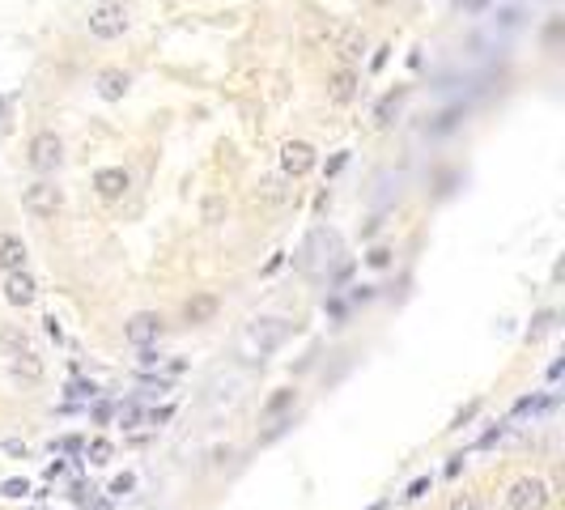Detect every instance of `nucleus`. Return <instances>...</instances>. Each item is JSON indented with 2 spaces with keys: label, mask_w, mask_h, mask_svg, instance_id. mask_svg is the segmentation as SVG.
Segmentation results:
<instances>
[{
  "label": "nucleus",
  "mask_w": 565,
  "mask_h": 510,
  "mask_svg": "<svg viewBox=\"0 0 565 510\" xmlns=\"http://www.w3.org/2000/svg\"><path fill=\"white\" fill-rule=\"evenodd\" d=\"M290 336H293L290 319H276V315H268V319H251V323L243 328V336H238V354L247 357V362H264V357L276 354Z\"/></svg>",
  "instance_id": "obj_1"
},
{
  "label": "nucleus",
  "mask_w": 565,
  "mask_h": 510,
  "mask_svg": "<svg viewBox=\"0 0 565 510\" xmlns=\"http://www.w3.org/2000/svg\"><path fill=\"white\" fill-rule=\"evenodd\" d=\"M128 30V4L123 0H102V4H94L90 9V35L102 43L119 39Z\"/></svg>",
  "instance_id": "obj_2"
},
{
  "label": "nucleus",
  "mask_w": 565,
  "mask_h": 510,
  "mask_svg": "<svg viewBox=\"0 0 565 510\" xmlns=\"http://www.w3.org/2000/svg\"><path fill=\"white\" fill-rule=\"evenodd\" d=\"M21 209L30 217H39V221H47V217H56L60 209H64V192H60L56 183L39 179V183H30V187L21 192Z\"/></svg>",
  "instance_id": "obj_3"
},
{
  "label": "nucleus",
  "mask_w": 565,
  "mask_h": 510,
  "mask_svg": "<svg viewBox=\"0 0 565 510\" xmlns=\"http://www.w3.org/2000/svg\"><path fill=\"white\" fill-rule=\"evenodd\" d=\"M548 481L545 476H519L506 490V506L510 510H545L548 506Z\"/></svg>",
  "instance_id": "obj_4"
},
{
  "label": "nucleus",
  "mask_w": 565,
  "mask_h": 510,
  "mask_svg": "<svg viewBox=\"0 0 565 510\" xmlns=\"http://www.w3.org/2000/svg\"><path fill=\"white\" fill-rule=\"evenodd\" d=\"M26 154H30V166H35V171H56L60 162H64V140H60L52 128H43V132L30 137V149H26Z\"/></svg>",
  "instance_id": "obj_5"
},
{
  "label": "nucleus",
  "mask_w": 565,
  "mask_h": 510,
  "mask_svg": "<svg viewBox=\"0 0 565 510\" xmlns=\"http://www.w3.org/2000/svg\"><path fill=\"white\" fill-rule=\"evenodd\" d=\"M162 315L157 311H137L128 323H123V340L128 345H137V349H149V345H157V336H162Z\"/></svg>",
  "instance_id": "obj_6"
},
{
  "label": "nucleus",
  "mask_w": 565,
  "mask_h": 510,
  "mask_svg": "<svg viewBox=\"0 0 565 510\" xmlns=\"http://www.w3.org/2000/svg\"><path fill=\"white\" fill-rule=\"evenodd\" d=\"M281 171L290 179H302L314 171V145H306V140H285L281 145Z\"/></svg>",
  "instance_id": "obj_7"
},
{
  "label": "nucleus",
  "mask_w": 565,
  "mask_h": 510,
  "mask_svg": "<svg viewBox=\"0 0 565 510\" xmlns=\"http://www.w3.org/2000/svg\"><path fill=\"white\" fill-rule=\"evenodd\" d=\"M35 298H39V281L26 273V268L4 276V302H9V307H30Z\"/></svg>",
  "instance_id": "obj_8"
},
{
  "label": "nucleus",
  "mask_w": 565,
  "mask_h": 510,
  "mask_svg": "<svg viewBox=\"0 0 565 510\" xmlns=\"http://www.w3.org/2000/svg\"><path fill=\"white\" fill-rule=\"evenodd\" d=\"M128 187H132V179H128L123 166H107V171H98V175H94V192L102 200H119Z\"/></svg>",
  "instance_id": "obj_9"
},
{
  "label": "nucleus",
  "mask_w": 565,
  "mask_h": 510,
  "mask_svg": "<svg viewBox=\"0 0 565 510\" xmlns=\"http://www.w3.org/2000/svg\"><path fill=\"white\" fill-rule=\"evenodd\" d=\"M128 85H132V77L123 73V68H102L94 81V90H98V99L102 102H119L123 94H128Z\"/></svg>",
  "instance_id": "obj_10"
},
{
  "label": "nucleus",
  "mask_w": 565,
  "mask_h": 510,
  "mask_svg": "<svg viewBox=\"0 0 565 510\" xmlns=\"http://www.w3.org/2000/svg\"><path fill=\"white\" fill-rule=\"evenodd\" d=\"M4 345H9V366H13V374H21L26 383H39V379H43V362H39V354H30L26 345L18 349L13 340H4Z\"/></svg>",
  "instance_id": "obj_11"
},
{
  "label": "nucleus",
  "mask_w": 565,
  "mask_h": 510,
  "mask_svg": "<svg viewBox=\"0 0 565 510\" xmlns=\"http://www.w3.org/2000/svg\"><path fill=\"white\" fill-rule=\"evenodd\" d=\"M26 268V243H21L18 235H0V273L9 276V273H21Z\"/></svg>",
  "instance_id": "obj_12"
},
{
  "label": "nucleus",
  "mask_w": 565,
  "mask_h": 510,
  "mask_svg": "<svg viewBox=\"0 0 565 510\" xmlns=\"http://www.w3.org/2000/svg\"><path fill=\"white\" fill-rule=\"evenodd\" d=\"M217 311H221L217 294H195V298H187V302H183V319H187V323H209Z\"/></svg>",
  "instance_id": "obj_13"
},
{
  "label": "nucleus",
  "mask_w": 565,
  "mask_h": 510,
  "mask_svg": "<svg viewBox=\"0 0 565 510\" xmlns=\"http://www.w3.org/2000/svg\"><path fill=\"white\" fill-rule=\"evenodd\" d=\"M336 52H340L345 64L362 60V56H366V35H362L357 26H345V30H340V43H336Z\"/></svg>",
  "instance_id": "obj_14"
},
{
  "label": "nucleus",
  "mask_w": 565,
  "mask_h": 510,
  "mask_svg": "<svg viewBox=\"0 0 565 510\" xmlns=\"http://www.w3.org/2000/svg\"><path fill=\"white\" fill-rule=\"evenodd\" d=\"M328 94H331V102H349L353 94H357V77H353V68H340V73H331Z\"/></svg>",
  "instance_id": "obj_15"
},
{
  "label": "nucleus",
  "mask_w": 565,
  "mask_h": 510,
  "mask_svg": "<svg viewBox=\"0 0 565 510\" xmlns=\"http://www.w3.org/2000/svg\"><path fill=\"white\" fill-rule=\"evenodd\" d=\"M400 102H404V85H395L391 94H383V102L374 107V124H383V128H387V124H391V116L400 111Z\"/></svg>",
  "instance_id": "obj_16"
},
{
  "label": "nucleus",
  "mask_w": 565,
  "mask_h": 510,
  "mask_svg": "<svg viewBox=\"0 0 565 510\" xmlns=\"http://www.w3.org/2000/svg\"><path fill=\"white\" fill-rule=\"evenodd\" d=\"M293 400H298V392H293V387H281L276 395H268V404H264V417H281V412L290 409Z\"/></svg>",
  "instance_id": "obj_17"
},
{
  "label": "nucleus",
  "mask_w": 565,
  "mask_h": 510,
  "mask_svg": "<svg viewBox=\"0 0 565 510\" xmlns=\"http://www.w3.org/2000/svg\"><path fill=\"white\" fill-rule=\"evenodd\" d=\"M30 493V481L26 476H9V481H0V498H9V502H21Z\"/></svg>",
  "instance_id": "obj_18"
},
{
  "label": "nucleus",
  "mask_w": 565,
  "mask_h": 510,
  "mask_svg": "<svg viewBox=\"0 0 565 510\" xmlns=\"http://www.w3.org/2000/svg\"><path fill=\"white\" fill-rule=\"evenodd\" d=\"M429 485H434V481H429L426 472H421V476H412V481H409V490H404V502H421V498L429 493Z\"/></svg>",
  "instance_id": "obj_19"
},
{
  "label": "nucleus",
  "mask_w": 565,
  "mask_h": 510,
  "mask_svg": "<svg viewBox=\"0 0 565 510\" xmlns=\"http://www.w3.org/2000/svg\"><path fill=\"white\" fill-rule=\"evenodd\" d=\"M107 455H111V442H107V438L85 442V459H90V464H107Z\"/></svg>",
  "instance_id": "obj_20"
},
{
  "label": "nucleus",
  "mask_w": 565,
  "mask_h": 510,
  "mask_svg": "<svg viewBox=\"0 0 565 510\" xmlns=\"http://www.w3.org/2000/svg\"><path fill=\"white\" fill-rule=\"evenodd\" d=\"M447 510H489V506L481 502V498H476V493H455Z\"/></svg>",
  "instance_id": "obj_21"
},
{
  "label": "nucleus",
  "mask_w": 565,
  "mask_h": 510,
  "mask_svg": "<svg viewBox=\"0 0 565 510\" xmlns=\"http://www.w3.org/2000/svg\"><path fill=\"white\" fill-rule=\"evenodd\" d=\"M259 196L276 204V200H285L290 192H285V183H281V179H264V183H259Z\"/></svg>",
  "instance_id": "obj_22"
},
{
  "label": "nucleus",
  "mask_w": 565,
  "mask_h": 510,
  "mask_svg": "<svg viewBox=\"0 0 565 510\" xmlns=\"http://www.w3.org/2000/svg\"><path fill=\"white\" fill-rule=\"evenodd\" d=\"M548 328H553V311H540L536 319H531V328H527V340H540Z\"/></svg>",
  "instance_id": "obj_23"
},
{
  "label": "nucleus",
  "mask_w": 565,
  "mask_h": 510,
  "mask_svg": "<svg viewBox=\"0 0 565 510\" xmlns=\"http://www.w3.org/2000/svg\"><path fill=\"white\" fill-rule=\"evenodd\" d=\"M68 451V455H81L85 451V438H81V434H68V438H60V442H52V451Z\"/></svg>",
  "instance_id": "obj_24"
},
{
  "label": "nucleus",
  "mask_w": 565,
  "mask_h": 510,
  "mask_svg": "<svg viewBox=\"0 0 565 510\" xmlns=\"http://www.w3.org/2000/svg\"><path fill=\"white\" fill-rule=\"evenodd\" d=\"M132 485H137V476H132V472H119L115 481H111V498H123V493H132Z\"/></svg>",
  "instance_id": "obj_25"
},
{
  "label": "nucleus",
  "mask_w": 565,
  "mask_h": 510,
  "mask_svg": "<svg viewBox=\"0 0 565 510\" xmlns=\"http://www.w3.org/2000/svg\"><path fill=\"white\" fill-rule=\"evenodd\" d=\"M137 366H140V371H157V366H162V354L149 345V349H140V354H137Z\"/></svg>",
  "instance_id": "obj_26"
},
{
  "label": "nucleus",
  "mask_w": 565,
  "mask_h": 510,
  "mask_svg": "<svg viewBox=\"0 0 565 510\" xmlns=\"http://www.w3.org/2000/svg\"><path fill=\"white\" fill-rule=\"evenodd\" d=\"M137 421H145L140 404H123V409H119V426H137Z\"/></svg>",
  "instance_id": "obj_27"
},
{
  "label": "nucleus",
  "mask_w": 565,
  "mask_h": 510,
  "mask_svg": "<svg viewBox=\"0 0 565 510\" xmlns=\"http://www.w3.org/2000/svg\"><path fill=\"white\" fill-rule=\"evenodd\" d=\"M366 264H370V268H391V251L387 247H374V251L366 255Z\"/></svg>",
  "instance_id": "obj_28"
},
{
  "label": "nucleus",
  "mask_w": 565,
  "mask_h": 510,
  "mask_svg": "<svg viewBox=\"0 0 565 510\" xmlns=\"http://www.w3.org/2000/svg\"><path fill=\"white\" fill-rule=\"evenodd\" d=\"M476 412H481V400H472L468 409H464V412H459V417H455V421H450V430H464V426H468V421H472V417H476Z\"/></svg>",
  "instance_id": "obj_29"
},
{
  "label": "nucleus",
  "mask_w": 565,
  "mask_h": 510,
  "mask_svg": "<svg viewBox=\"0 0 565 510\" xmlns=\"http://www.w3.org/2000/svg\"><path fill=\"white\" fill-rule=\"evenodd\" d=\"M502 434H506V426H502V421H497V426H493V430H485V434H481V442H476V447H481V451H485V447H493V442H497V438H502Z\"/></svg>",
  "instance_id": "obj_30"
},
{
  "label": "nucleus",
  "mask_w": 565,
  "mask_h": 510,
  "mask_svg": "<svg viewBox=\"0 0 565 510\" xmlns=\"http://www.w3.org/2000/svg\"><path fill=\"white\" fill-rule=\"evenodd\" d=\"M0 447H4V455H21V459H26V455H30V447H26V442H21V438H4V442H0Z\"/></svg>",
  "instance_id": "obj_31"
},
{
  "label": "nucleus",
  "mask_w": 565,
  "mask_h": 510,
  "mask_svg": "<svg viewBox=\"0 0 565 510\" xmlns=\"http://www.w3.org/2000/svg\"><path fill=\"white\" fill-rule=\"evenodd\" d=\"M171 417H175V409H171V404H166V409L145 412V421H149V426H162V421H171Z\"/></svg>",
  "instance_id": "obj_32"
},
{
  "label": "nucleus",
  "mask_w": 565,
  "mask_h": 510,
  "mask_svg": "<svg viewBox=\"0 0 565 510\" xmlns=\"http://www.w3.org/2000/svg\"><path fill=\"white\" fill-rule=\"evenodd\" d=\"M68 395H81V400H90V395H98V387H94V383H73V387H68Z\"/></svg>",
  "instance_id": "obj_33"
},
{
  "label": "nucleus",
  "mask_w": 565,
  "mask_h": 510,
  "mask_svg": "<svg viewBox=\"0 0 565 510\" xmlns=\"http://www.w3.org/2000/svg\"><path fill=\"white\" fill-rule=\"evenodd\" d=\"M43 323H47V336H52V340H56V345H60V340H64V328H60V323H56V315H47Z\"/></svg>",
  "instance_id": "obj_34"
},
{
  "label": "nucleus",
  "mask_w": 565,
  "mask_h": 510,
  "mask_svg": "<svg viewBox=\"0 0 565 510\" xmlns=\"http://www.w3.org/2000/svg\"><path fill=\"white\" fill-rule=\"evenodd\" d=\"M217 213H221V200L209 196V200H204V221H217Z\"/></svg>",
  "instance_id": "obj_35"
},
{
  "label": "nucleus",
  "mask_w": 565,
  "mask_h": 510,
  "mask_svg": "<svg viewBox=\"0 0 565 510\" xmlns=\"http://www.w3.org/2000/svg\"><path fill=\"white\" fill-rule=\"evenodd\" d=\"M459 472H464V455H450V464H447V476H450V481H455V476H459Z\"/></svg>",
  "instance_id": "obj_36"
},
{
  "label": "nucleus",
  "mask_w": 565,
  "mask_h": 510,
  "mask_svg": "<svg viewBox=\"0 0 565 510\" xmlns=\"http://www.w3.org/2000/svg\"><path fill=\"white\" fill-rule=\"evenodd\" d=\"M387 52H391V47H378V52H374V60H370V68H383V64H387Z\"/></svg>",
  "instance_id": "obj_37"
},
{
  "label": "nucleus",
  "mask_w": 565,
  "mask_h": 510,
  "mask_svg": "<svg viewBox=\"0 0 565 510\" xmlns=\"http://www.w3.org/2000/svg\"><path fill=\"white\" fill-rule=\"evenodd\" d=\"M345 162H349V154H336V157H331V162H328V175H336V171H340Z\"/></svg>",
  "instance_id": "obj_38"
},
{
  "label": "nucleus",
  "mask_w": 565,
  "mask_h": 510,
  "mask_svg": "<svg viewBox=\"0 0 565 510\" xmlns=\"http://www.w3.org/2000/svg\"><path fill=\"white\" fill-rule=\"evenodd\" d=\"M561 371H565V362H553V366H548V383H557V379H561Z\"/></svg>",
  "instance_id": "obj_39"
},
{
  "label": "nucleus",
  "mask_w": 565,
  "mask_h": 510,
  "mask_svg": "<svg viewBox=\"0 0 565 510\" xmlns=\"http://www.w3.org/2000/svg\"><path fill=\"white\" fill-rule=\"evenodd\" d=\"M56 476H64V464H60V459L56 464H47V481H56Z\"/></svg>",
  "instance_id": "obj_40"
},
{
  "label": "nucleus",
  "mask_w": 565,
  "mask_h": 510,
  "mask_svg": "<svg viewBox=\"0 0 565 510\" xmlns=\"http://www.w3.org/2000/svg\"><path fill=\"white\" fill-rule=\"evenodd\" d=\"M94 510H111V502H94Z\"/></svg>",
  "instance_id": "obj_41"
},
{
  "label": "nucleus",
  "mask_w": 565,
  "mask_h": 510,
  "mask_svg": "<svg viewBox=\"0 0 565 510\" xmlns=\"http://www.w3.org/2000/svg\"><path fill=\"white\" fill-rule=\"evenodd\" d=\"M370 510H387V502H374V506Z\"/></svg>",
  "instance_id": "obj_42"
},
{
  "label": "nucleus",
  "mask_w": 565,
  "mask_h": 510,
  "mask_svg": "<svg viewBox=\"0 0 565 510\" xmlns=\"http://www.w3.org/2000/svg\"><path fill=\"white\" fill-rule=\"evenodd\" d=\"M374 4H391V0H374Z\"/></svg>",
  "instance_id": "obj_43"
},
{
  "label": "nucleus",
  "mask_w": 565,
  "mask_h": 510,
  "mask_svg": "<svg viewBox=\"0 0 565 510\" xmlns=\"http://www.w3.org/2000/svg\"><path fill=\"white\" fill-rule=\"evenodd\" d=\"M39 510H43V506H39Z\"/></svg>",
  "instance_id": "obj_44"
}]
</instances>
